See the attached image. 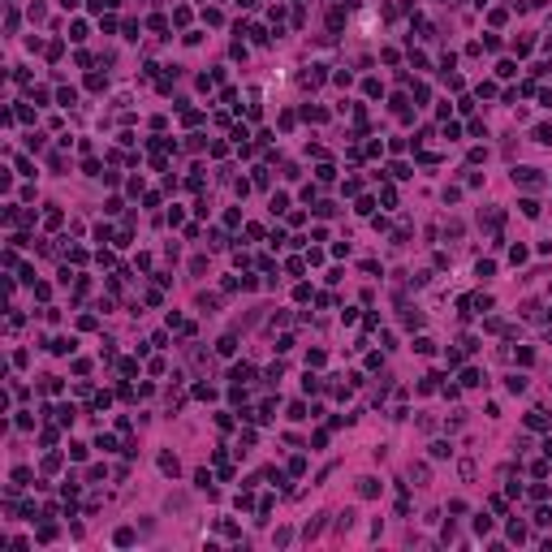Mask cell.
<instances>
[{
    "mask_svg": "<svg viewBox=\"0 0 552 552\" xmlns=\"http://www.w3.org/2000/svg\"><path fill=\"white\" fill-rule=\"evenodd\" d=\"M513 181L518 186H539L544 177H539V169H513Z\"/></svg>",
    "mask_w": 552,
    "mask_h": 552,
    "instance_id": "cell-1",
    "label": "cell"
},
{
    "mask_svg": "<svg viewBox=\"0 0 552 552\" xmlns=\"http://www.w3.org/2000/svg\"><path fill=\"white\" fill-rule=\"evenodd\" d=\"M160 466H164V474H177V458H173V453H164V458H160Z\"/></svg>",
    "mask_w": 552,
    "mask_h": 552,
    "instance_id": "cell-2",
    "label": "cell"
},
{
    "mask_svg": "<svg viewBox=\"0 0 552 552\" xmlns=\"http://www.w3.org/2000/svg\"><path fill=\"white\" fill-rule=\"evenodd\" d=\"M518 207H522V212H526V216H539V203H535V199H522Z\"/></svg>",
    "mask_w": 552,
    "mask_h": 552,
    "instance_id": "cell-3",
    "label": "cell"
},
{
    "mask_svg": "<svg viewBox=\"0 0 552 552\" xmlns=\"http://www.w3.org/2000/svg\"><path fill=\"white\" fill-rule=\"evenodd\" d=\"M358 492H363V496H376L380 488H376V479H363V483H358Z\"/></svg>",
    "mask_w": 552,
    "mask_h": 552,
    "instance_id": "cell-4",
    "label": "cell"
}]
</instances>
